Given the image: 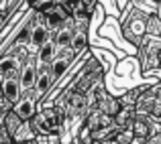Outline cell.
<instances>
[{"instance_id":"1","label":"cell","mask_w":161,"mask_h":144,"mask_svg":"<svg viewBox=\"0 0 161 144\" xmlns=\"http://www.w3.org/2000/svg\"><path fill=\"white\" fill-rule=\"evenodd\" d=\"M147 18H149V14L135 8L130 2V8L125 12V18L120 24V35L129 45H133V49H139V45L147 37Z\"/></svg>"},{"instance_id":"2","label":"cell","mask_w":161,"mask_h":144,"mask_svg":"<svg viewBox=\"0 0 161 144\" xmlns=\"http://www.w3.org/2000/svg\"><path fill=\"white\" fill-rule=\"evenodd\" d=\"M65 120V112L59 105H41L37 116L33 118L31 124L35 136H47V134H61V126Z\"/></svg>"},{"instance_id":"3","label":"cell","mask_w":161,"mask_h":144,"mask_svg":"<svg viewBox=\"0 0 161 144\" xmlns=\"http://www.w3.org/2000/svg\"><path fill=\"white\" fill-rule=\"evenodd\" d=\"M159 55H161V39L147 35L137 49V61L143 77H147L153 71H159Z\"/></svg>"},{"instance_id":"4","label":"cell","mask_w":161,"mask_h":144,"mask_svg":"<svg viewBox=\"0 0 161 144\" xmlns=\"http://www.w3.org/2000/svg\"><path fill=\"white\" fill-rule=\"evenodd\" d=\"M2 128L6 130V134H8V138H10L12 144H16V142H35V138H37L35 132H33V128H31V124H29V122H23L12 110L8 112V116L4 118Z\"/></svg>"},{"instance_id":"5","label":"cell","mask_w":161,"mask_h":144,"mask_svg":"<svg viewBox=\"0 0 161 144\" xmlns=\"http://www.w3.org/2000/svg\"><path fill=\"white\" fill-rule=\"evenodd\" d=\"M80 55L75 53L71 47H65V49H59V53H57V57L53 59V63H51V73H53V77H55V83L59 85V79L63 77V75L67 73V71L71 69V65L75 63V59H78Z\"/></svg>"},{"instance_id":"6","label":"cell","mask_w":161,"mask_h":144,"mask_svg":"<svg viewBox=\"0 0 161 144\" xmlns=\"http://www.w3.org/2000/svg\"><path fill=\"white\" fill-rule=\"evenodd\" d=\"M39 108H41L39 100L35 97V91H31V94H23V97H20L19 104L12 105V112H14L23 122H31L33 118L37 116Z\"/></svg>"},{"instance_id":"7","label":"cell","mask_w":161,"mask_h":144,"mask_svg":"<svg viewBox=\"0 0 161 144\" xmlns=\"http://www.w3.org/2000/svg\"><path fill=\"white\" fill-rule=\"evenodd\" d=\"M37 81H39V61L37 57H29L23 65V73H20V83H23V94H31L35 91Z\"/></svg>"},{"instance_id":"8","label":"cell","mask_w":161,"mask_h":144,"mask_svg":"<svg viewBox=\"0 0 161 144\" xmlns=\"http://www.w3.org/2000/svg\"><path fill=\"white\" fill-rule=\"evenodd\" d=\"M161 87L157 83L149 87L145 94L141 95V100L137 101V114H143V116H153V110H155V104H157V95H159Z\"/></svg>"},{"instance_id":"9","label":"cell","mask_w":161,"mask_h":144,"mask_svg":"<svg viewBox=\"0 0 161 144\" xmlns=\"http://www.w3.org/2000/svg\"><path fill=\"white\" fill-rule=\"evenodd\" d=\"M153 128H155L153 116H143V114H137L133 126H130L135 138H143V140H149L153 136Z\"/></svg>"},{"instance_id":"10","label":"cell","mask_w":161,"mask_h":144,"mask_svg":"<svg viewBox=\"0 0 161 144\" xmlns=\"http://www.w3.org/2000/svg\"><path fill=\"white\" fill-rule=\"evenodd\" d=\"M153 83H145V85H137V87H130V90L118 94V101H120L122 108H137V101L141 100V95L145 94Z\"/></svg>"},{"instance_id":"11","label":"cell","mask_w":161,"mask_h":144,"mask_svg":"<svg viewBox=\"0 0 161 144\" xmlns=\"http://www.w3.org/2000/svg\"><path fill=\"white\" fill-rule=\"evenodd\" d=\"M59 53V47L55 41H49V43H45L43 47L37 51V61H39V65H51L53 59L57 57Z\"/></svg>"},{"instance_id":"12","label":"cell","mask_w":161,"mask_h":144,"mask_svg":"<svg viewBox=\"0 0 161 144\" xmlns=\"http://www.w3.org/2000/svg\"><path fill=\"white\" fill-rule=\"evenodd\" d=\"M135 118H137V108H122L120 112L116 114V118H114V124L120 130H130Z\"/></svg>"},{"instance_id":"13","label":"cell","mask_w":161,"mask_h":144,"mask_svg":"<svg viewBox=\"0 0 161 144\" xmlns=\"http://www.w3.org/2000/svg\"><path fill=\"white\" fill-rule=\"evenodd\" d=\"M147 35L161 39V16L159 14H149V18H147Z\"/></svg>"},{"instance_id":"14","label":"cell","mask_w":161,"mask_h":144,"mask_svg":"<svg viewBox=\"0 0 161 144\" xmlns=\"http://www.w3.org/2000/svg\"><path fill=\"white\" fill-rule=\"evenodd\" d=\"M55 2H29V10H33L35 14H39V16H43V14H47V10L53 6Z\"/></svg>"},{"instance_id":"15","label":"cell","mask_w":161,"mask_h":144,"mask_svg":"<svg viewBox=\"0 0 161 144\" xmlns=\"http://www.w3.org/2000/svg\"><path fill=\"white\" fill-rule=\"evenodd\" d=\"M133 140H135L133 130H122V132H118L116 136H114V140L110 144H130Z\"/></svg>"},{"instance_id":"16","label":"cell","mask_w":161,"mask_h":144,"mask_svg":"<svg viewBox=\"0 0 161 144\" xmlns=\"http://www.w3.org/2000/svg\"><path fill=\"white\" fill-rule=\"evenodd\" d=\"M35 144H63L61 134H47V136H37Z\"/></svg>"},{"instance_id":"17","label":"cell","mask_w":161,"mask_h":144,"mask_svg":"<svg viewBox=\"0 0 161 144\" xmlns=\"http://www.w3.org/2000/svg\"><path fill=\"white\" fill-rule=\"evenodd\" d=\"M12 110V105L8 104L6 100H4V95H2V91H0V126H2V122H4V118L8 116V112Z\"/></svg>"},{"instance_id":"18","label":"cell","mask_w":161,"mask_h":144,"mask_svg":"<svg viewBox=\"0 0 161 144\" xmlns=\"http://www.w3.org/2000/svg\"><path fill=\"white\" fill-rule=\"evenodd\" d=\"M130 144H147V140H143V138H135Z\"/></svg>"},{"instance_id":"19","label":"cell","mask_w":161,"mask_h":144,"mask_svg":"<svg viewBox=\"0 0 161 144\" xmlns=\"http://www.w3.org/2000/svg\"><path fill=\"white\" fill-rule=\"evenodd\" d=\"M159 69H161V55H159Z\"/></svg>"}]
</instances>
